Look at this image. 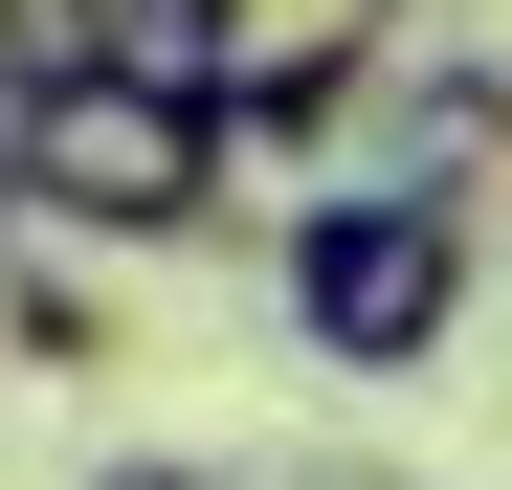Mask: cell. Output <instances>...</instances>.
Returning a JSON list of instances; mask_svg holds the SVG:
<instances>
[{
  "instance_id": "1",
  "label": "cell",
  "mask_w": 512,
  "mask_h": 490,
  "mask_svg": "<svg viewBox=\"0 0 512 490\" xmlns=\"http://www.w3.org/2000/svg\"><path fill=\"white\" fill-rule=\"evenodd\" d=\"M23 223L45 245H201L223 223V179H245V112H223V67H45L23 90Z\"/></svg>"
},
{
  "instance_id": "2",
  "label": "cell",
  "mask_w": 512,
  "mask_h": 490,
  "mask_svg": "<svg viewBox=\"0 0 512 490\" xmlns=\"http://www.w3.org/2000/svg\"><path fill=\"white\" fill-rule=\"evenodd\" d=\"M468 268H490V223H468V179H312L290 223H268V312L334 357V379H423L468 335Z\"/></svg>"
},
{
  "instance_id": "3",
  "label": "cell",
  "mask_w": 512,
  "mask_h": 490,
  "mask_svg": "<svg viewBox=\"0 0 512 490\" xmlns=\"http://www.w3.org/2000/svg\"><path fill=\"white\" fill-rule=\"evenodd\" d=\"M401 23H423V0H201V67H223L245 156H334V134L379 112Z\"/></svg>"
},
{
  "instance_id": "4",
  "label": "cell",
  "mask_w": 512,
  "mask_h": 490,
  "mask_svg": "<svg viewBox=\"0 0 512 490\" xmlns=\"http://www.w3.org/2000/svg\"><path fill=\"white\" fill-rule=\"evenodd\" d=\"M379 134H401V179H490V156H512V67L401 45V67H379Z\"/></svg>"
},
{
  "instance_id": "5",
  "label": "cell",
  "mask_w": 512,
  "mask_h": 490,
  "mask_svg": "<svg viewBox=\"0 0 512 490\" xmlns=\"http://www.w3.org/2000/svg\"><path fill=\"white\" fill-rule=\"evenodd\" d=\"M0 357H45V379H90V357H112V290L67 268V245H23V268H0Z\"/></svg>"
},
{
  "instance_id": "6",
  "label": "cell",
  "mask_w": 512,
  "mask_h": 490,
  "mask_svg": "<svg viewBox=\"0 0 512 490\" xmlns=\"http://www.w3.org/2000/svg\"><path fill=\"white\" fill-rule=\"evenodd\" d=\"M67 67H201V0H45Z\"/></svg>"
},
{
  "instance_id": "7",
  "label": "cell",
  "mask_w": 512,
  "mask_h": 490,
  "mask_svg": "<svg viewBox=\"0 0 512 490\" xmlns=\"http://www.w3.org/2000/svg\"><path fill=\"white\" fill-rule=\"evenodd\" d=\"M45 67H67V45H45V0H0V134H23V90H45Z\"/></svg>"
},
{
  "instance_id": "8",
  "label": "cell",
  "mask_w": 512,
  "mask_h": 490,
  "mask_svg": "<svg viewBox=\"0 0 512 490\" xmlns=\"http://www.w3.org/2000/svg\"><path fill=\"white\" fill-rule=\"evenodd\" d=\"M90 490H223V468H179V446H112V468H90Z\"/></svg>"
}]
</instances>
